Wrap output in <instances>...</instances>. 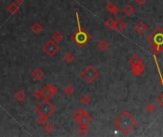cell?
Instances as JSON below:
<instances>
[{
    "label": "cell",
    "mask_w": 163,
    "mask_h": 137,
    "mask_svg": "<svg viewBox=\"0 0 163 137\" xmlns=\"http://www.w3.org/2000/svg\"><path fill=\"white\" fill-rule=\"evenodd\" d=\"M105 26H106V28L108 29V30H115V20H114V18L113 17H110V18H108L105 21Z\"/></svg>",
    "instance_id": "603a6c76"
},
{
    "label": "cell",
    "mask_w": 163,
    "mask_h": 137,
    "mask_svg": "<svg viewBox=\"0 0 163 137\" xmlns=\"http://www.w3.org/2000/svg\"><path fill=\"white\" fill-rule=\"evenodd\" d=\"M122 12H123V13L126 14L127 16H131V15L135 13V9H134L133 6H132V5L128 4V5H126V6L123 8Z\"/></svg>",
    "instance_id": "ac0fdd59"
},
{
    "label": "cell",
    "mask_w": 163,
    "mask_h": 137,
    "mask_svg": "<svg viewBox=\"0 0 163 137\" xmlns=\"http://www.w3.org/2000/svg\"><path fill=\"white\" fill-rule=\"evenodd\" d=\"M98 49L101 50V52H105V50L110 47V45H109V43H108L107 40L101 39L100 41L98 43Z\"/></svg>",
    "instance_id": "e0dca14e"
},
{
    "label": "cell",
    "mask_w": 163,
    "mask_h": 137,
    "mask_svg": "<svg viewBox=\"0 0 163 137\" xmlns=\"http://www.w3.org/2000/svg\"><path fill=\"white\" fill-rule=\"evenodd\" d=\"M92 122H93V117H92L91 115H89L88 113H86L82 119H81L79 122H78V125H85V126H88L90 125Z\"/></svg>",
    "instance_id": "9a60e30c"
},
{
    "label": "cell",
    "mask_w": 163,
    "mask_h": 137,
    "mask_svg": "<svg viewBox=\"0 0 163 137\" xmlns=\"http://www.w3.org/2000/svg\"><path fill=\"white\" fill-rule=\"evenodd\" d=\"M131 70L135 76H138L140 74H142L145 70V66L143 65V63L141 64H137L135 66H131Z\"/></svg>",
    "instance_id": "9c48e42d"
},
{
    "label": "cell",
    "mask_w": 163,
    "mask_h": 137,
    "mask_svg": "<svg viewBox=\"0 0 163 137\" xmlns=\"http://www.w3.org/2000/svg\"><path fill=\"white\" fill-rule=\"evenodd\" d=\"M23 1H24V0H14V2L15 3H16V4H22L23 3Z\"/></svg>",
    "instance_id": "836d02e7"
},
{
    "label": "cell",
    "mask_w": 163,
    "mask_h": 137,
    "mask_svg": "<svg viewBox=\"0 0 163 137\" xmlns=\"http://www.w3.org/2000/svg\"><path fill=\"white\" fill-rule=\"evenodd\" d=\"M127 26V24L126 22L124 21L122 18H118V20H115V30H116V32H122Z\"/></svg>",
    "instance_id": "7c38bea8"
},
{
    "label": "cell",
    "mask_w": 163,
    "mask_h": 137,
    "mask_svg": "<svg viewBox=\"0 0 163 137\" xmlns=\"http://www.w3.org/2000/svg\"><path fill=\"white\" fill-rule=\"evenodd\" d=\"M98 76H99L98 70H95L93 66H91V65L87 66V67L81 72V77L90 84L95 82V81L98 78Z\"/></svg>",
    "instance_id": "5b68a950"
},
{
    "label": "cell",
    "mask_w": 163,
    "mask_h": 137,
    "mask_svg": "<svg viewBox=\"0 0 163 137\" xmlns=\"http://www.w3.org/2000/svg\"><path fill=\"white\" fill-rule=\"evenodd\" d=\"M33 98L34 99H37L39 100L41 97H43V93H42V90H35L33 91Z\"/></svg>",
    "instance_id": "4dcf8cb0"
},
{
    "label": "cell",
    "mask_w": 163,
    "mask_h": 137,
    "mask_svg": "<svg viewBox=\"0 0 163 137\" xmlns=\"http://www.w3.org/2000/svg\"><path fill=\"white\" fill-rule=\"evenodd\" d=\"M43 130H45V133H51L54 130V126L52 124H50V123H46L44 125V127H43Z\"/></svg>",
    "instance_id": "f546056e"
},
{
    "label": "cell",
    "mask_w": 163,
    "mask_h": 137,
    "mask_svg": "<svg viewBox=\"0 0 163 137\" xmlns=\"http://www.w3.org/2000/svg\"><path fill=\"white\" fill-rule=\"evenodd\" d=\"M128 63L130 64V66H135V65H137V64H141V63H143V62H142V59L138 56V55L134 54L133 56H132L129 59Z\"/></svg>",
    "instance_id": "2e32d148"
},
{
    "label": "cell",
    "mask_w": 163,
    "mask_h": 137,
    "mask_svg": "<svg viewBox=\"0 0 163 137\" xmlns=\"http://www.w3.org/2000/svg\"><path fill=\"white\" fill-rule=\"evenodd\" d=\"M163 52V47H160V46H156V45H152L151 47V53L156 56V55L160 54Z\"/></svg>",
    "instance_id": "ffe728a7"
},
{
    "label": "cell",
    "mask_w": 163,
    "mask_h": 137,
    "mask_svg": "<svg viewBox=\"0 0 163 137\" xmlns=\"http://www.w3.org/2000/svg\"><path fill=\"white\" fill-rule=\"evenodd\" d=\"M42 93H43V97L45 99L50 100L53 96L57 94V88L54 85H47L42 89Z\"/></svg>",
    "instance_id": "52a82bcc"
},
{
    "label": "cell",
    "mask_w": 163,
    "mask_h": 137,
    "mask_svg": "<svg viewBox=\"0 0 163 137\" xmlns=\"http://www.w3.org/2000/svg\"><path fill=\"white\" fill-rule=\"evenodd\" d=\"M87 113L86 111L83 110V109H81V108H79V109H77L75 111H74V120H75V122L76 123L78 124V122L82 119V117L83 116Z\"/></svg>",
    "instance_id": "4fadbf2b"
},
{
    "label": "cell",
    "mask_w": 163,
    "mask_h": 137,
    "mask_svg": "<svg viewBox=\"0 0 163 137\" xmlns=\"http://www.w3.org/2000/svg\"><path fill=\"white\" fill-rule=\"evenodd\" d=\"M42 50H43V52L48 55V56L53 57L54 55L59 50V47H58L57 43L54 42L52 39V40H49V41L43 46Z\"/></svg>",
    "instance_id": "8992f818"
},
{
    "label": "cell",
    "mask_w": 163,
    "mask_h": 137,
    "mask_svg": "<svg viewBox=\"0 0 163 137\" xmlns=\"http://www.w3.org/2000/svg\"><path fill=\"white\" fill-rule=\"evenodd\" d=\"M135 1L138 6H143V5L147 2V0H135Z\"/></svg>",
    "instance_id": "1f68e13d"
},
{
    "label": "cell",
    "mask_w": 163,
    "mask_h": 137,
    "mask_svg": "<svg viewBox=\"0 0 163 137\" xmlns=\"http://www.w3.org/2000/svg\"><path fill=\"white\" fill-rule=\"evenodd\" d=\"M77 131L80 135H86L88 133L89 129H88V126H85V125H79V128L77 129Z\"/></svg>",
    "instance_id": "cb8c5ba5"
},
{
    "label": "cell",
    "mask_w": 163,
    "mask_h": 137,
    "mask_svg": "<svg viewBox=\"0 0 163 137\" xmlns=\"http://www.w3.org/2000/svg\"><path fill=\"white\" fill-rule=\"evenodd\" d=\"M80 101H81V103H82L83 105H88L91 102V97H90L89 95H87V94H84V95L81 96Z\"/></svg>",
    "instance_id": "f1b7e54d"
},
{
    "label": "cell",
    "mask_w": 163,
    "mask_h": 137,
    "mask_svg": "<svg viewBox=\"0 0 163 137\" xmlns=\"http://www.w3.org/2000/svg\"><path fill=\"white\" fill-rule=\"evenodd\" d=\"M31 76H32V77L35 81H40L44 77V73L39 68H36V69H34L32 72V73H31Z\"/></svg>",
    "instance_id": "8fae6325"
},
{
    "label": "cell",
    "mask_w": 163,
    "mask_h": 137,
    "mask_svg": "<svg viewBox=\"0 0 163 137\" xmlns=\"http://www.w3.org/2000/svg\"><path fill=\"white\" fill-rule=\"evenodd\" d=\"M64 93L67 95H73L74 93V87L72 85H67L64 88Z\"/></svg>",
    "instance_id": "4316f807"
},
{
    "label": "cell",
    "mask_w": 163,
    "mask_h": 137,
    "mask_svg": "<svg viewBox=\"0 0 163 137\" xmlns=\"http://www.w3.org/2000/svg\"><path fill=\"white\" fill-rule=\"evenodd\" d=\"M146 39L147 42L150 43L151 45H156L163 47V28L161 26H159L154 30V32Z\"/></svg>",
    "instance_id": "277c9868"
},
{
    "label": "cell",
    "mask_w": 163,
    "mask_h": 137,
    "mask_svg": "<svg viewBox=\"0 0 163 137\" xmlns=\"http://www.w3.org/2000/svg\"><path fill=\"white\" fill-rule=\"evenodd\" d=\"M160 82H161V85H162V87H163V76L160 78Z\"/></svg>",
    "instance_id": "e575fe53"
},
{
    "label": "cell",
    "mask_w": 163,
    "mask_h": 137,
    "mask_svg": "<svg viewBox=\"0 0 163 137\" xmlns=\"http://www.w3.org/2000/svg\"><path fill=\"white\" fill-rule=\"evenodd\" d=\"M47 120H48V117H46V116L41 115V114H39V115L37 116V118H36L37 123H38L39 125H41V126H44L46 123H47Z\"/></svg>",
    "instance_id": "484cf974"
},
{
    "label": "cell",
    "mask_w": 163,
    "mask_h": 137,
    "mask_svg": "<svg viewBox=\"0 0 163 137\" xmlns=\"http://www.w3.org/2000/svg\"><path fill=\"white\" fill-rule=\"evenodd\" d=\"M114 125L115 126V128L119 130L123 134H128L137 125V121L129 111L125 110L118 117H116L115 119Z\"/></svg>",
    "instance_id": "6da1fadb"
},
{
    "label": "cell",
    "mask_w": 163,
    "mask_h": 137,
    "mask_svg": "<svg viewBox=\"0 0 163 137\" xmlns=\"http://www.w3.org/2000/svg\"><path fill=\"white\" fill-rule=\"evenodd\" d=\"M26 97H27V95L23 90H18L17 93H15V94H14V98L16 99L18 102H22V101L26 99Z\"/></svg>",
    "instance_id": "44dd1931"
},
{
    "label": "cell",
    "mask_w": 163,
    "mask_h": 137,
    "mask_svg": "<svg viewBox=\"0 0 163 137\" xmlns=\"http://www.w3.org/2000/svg\"><path fill=\"white\" fill-rule=\"evenodd\" d=\"M74 60V55L72 53H67L64 55V61L66 63L70 64V63H72Z\"/></svg>",
    "instance_id": "d4e9b609"
},
{
    "label": "cell",
    "mask_w": 163,
    "mask_h": 137,
    "mask_svg": "<svg viewBox=\"0 0 163 137\" xmlns=\"http://www.w3.org/2000/svg\"><path fill=\"white\" fill-rule=\"evenodd\" d=\"M63 34L61 33L59 30H57V32H54L52 35V39L54 40V42H57V43H59L62 41V39H63Z\"/></svg>",
    "instance_id": "7402d4cb"
},
{
    "label": "cell",
    "mask_w": 163,
    "mask_h": 137,
    "mask_svg": "<svg viewBox=\"0 0 163 137\" xmlns=\"http://www.w3.org/2000/svg\"><path fill=\"white\" fill-rule=\"evenodd\" d=\"M55 110H57L55 106L51 103L48 99L42 100L41 102L35 107V111H36L38 114L44 115L48 118L54 113Z\"/></svg>",
    "instance_id": "3957f363"
},
{
    "label": "cell",
    "mask_w": 163,
    "mask_h": 137,
    "mask_svg": "<svg viewBox=\"0 0 163 137\" xmlns=\"http://www.w3.org/2000/svg\"><path fill=\"white\" fill-rule=\"evenodd\" d=\"M135 30L138 34H144L148 30V26H147L144 21H139L135 24Z\"/></svg>",
    "instance_id": "ba28073f"
},
{
    "label": "cell",
    "mask_w": 163,
    "mask_h": 137,
    "mask_svg": "<svg viewBox=\"0 0 163 137\" xmlns=\"http://www.w3.org/2000/svg\"><path fill=\"white\" fill-rule=\"evenodd\" d=\"M76 20H77V28H78V30L72 34L71 39H72L76 45L79 46L80 48H83L86 44L92 40V36H91V34L89 33H87L82 27H81L80 20H79V16H78L77 13H76Z\"/></svg>",
    "instance_id": "7a4b0ae2"
},
{
    "label": "cell",
    "mask_w": 163,
    "mask_h": 137,
    "mask_svg": "<svg viewBox=\"0 0 163 137\" xmlns=\"http://www.w3.org/2000/svg\"><path fill=\"white\" fill-rule=\"evenodd\" d=\"M145 109H146V110L148 111L149 113L152 114V113H154L155 111L156 110V107L154 104H153V103H149L148 105L146 106V108H145Z\"/></svg>",
    "instance_id": "83f0119b"
},
{
    "label": "cell",
    "mask_w": 163,
    "mask_h": 137,
    "mask_svg": "<svg viewBox=\"0 0 163 137\" xmlns=\"http://www.w3.org/2000/svg\"><path fill=\"white\" fill-rule=\"evenodd\" d=\"M31 30H32L35 34H39L43 30V27L40 23L36 22V23H34L32 27H31Z\"/></svg>",
    "instance_id": "d6986e66"
},
{
    "label": "cell",
    "mask_w": 163,
    "mask_h": 137,
    "mask_svg": "<svg viewBox=\"0 0 163 137\" xmlns=\"http://www.w3.org/2000/svg\"><path fill=\"white\" fill-rule=\"evenodd\" d=\"M7 10H8V12L11 13L12 15H14V14H16L19 12L20 8L18 6V4H16L15 2H13V3H11V4L9 5Z\"/></svg>",
    "instance_id": "5bb4252c"
},
{
    "label": "cell",
    "mask_w": 163,
    "mask_h": 137,
    "mask_svg": "<svg viewBox=\"0 0 163 137\" xmlns=\"http://www.w3.org/2000/svg\"><path fill=\"white\" fill-rule=\"evenodd\" d=\"M157 102H159L162 107H163V93L157 97Z\"/></svg>",
    "instance_id": "d6a6232c"
},
{
    "label": "cell",
    "mask_w": 163,
    "mask_h": 137,
    "mask_svg": "<svg viewBox=\"0 0 163 137\" xmlns=\"http://www.w3.org/2000/svg\"><path fill=\"white\" fill-rule=\"evenodd\" d=\"M106 10L109 13H111L113 15H118L119 13V12H120V10L118 9V7L112 1H109L108 4L106 5Z\"/></svg>",
    "instance_id": "30bf717a"
}]
</instances>
